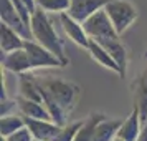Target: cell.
<instances>
[{
	"label": "cell",
	"mask_w": 147,
	"mask_h": 141,
	"mask_svg": "<svg viewBox=\"0 0 147 141\" xmlns=\"http://www.w3.org/2000/svg\"><path fill=\"white\" fill-rule=\"evenodd\" d=\"M40 85L43 105L47 106L48 113L51 114V120L65 126L66 125V111H71L74 103L78 100L80 88L74 83L53 76H36Z\"/></svg>",
	"instance_id": "cell-1"
},
{
	"label": "cell",
	"mask_w": 147,
	"mask_h": 141,
	"mask_svg": "<svg viewBox=\"0 0 147 141\" xmlns=\"http://www.w3.org/2000/svg\"><path fill=\"white\" fill-rule=\"evenodd\" d=\"M30 30H32L33 40L41 43L43 47H47L65 65H68V58H66V55H65L63 40L58 37V33H56V30L53 27V22L50 20V17H48V14L45 10L36 7V10L32 14V18H30Z\"/></svg>",
	"instance_id": "cell-2"
},
{
	"label": "cell",
	"mask_w": 147,
	"mask_h": 141,
	"mask_svg": "<svg viewBox=\"0 0 147 141\" xmlns=\"http://www.w3.org/2000/svg\"><path fill=\"white\" fill-rule=\"evenodd\" d=\"M104 10L119 35H122L137 20V8L127 0H107Z\"/></svg>",
	"instance_id": "cell-3"
},
{
	"label": "cell",
	"mask_w": 147,
	"mask_h": 141,
	"mask_svg": "<svg viewBox=\"0 0 147 141\" xmlns=\"http://www.w3.org/2000/svg\"><path fill=\"white\" fill-rule=\"evenodd\" d=\"M25 50H27L28 57H30V61H32V70L66 67L53 52H50L47 47H43L41 43H38L33 38L25 40Z\"/></svg>",
	"instance_id": "cell-4"
},
{
	"label": "cell",
	"mask_w": 147,
	"mask_h": 141,
	"mask_svg": "<svg viewBox=\"0 0 147 141\" xmlns=\"http://www.w3.org/2000/svg\"><path fill=\"white\" fill-rule=\"evenodd\" d=\"M83 27L86 30V33L89 35V38L99 40V38H106V37H121L116 28H114L111 18L107 17L106 10L101 8L96 14H93L89 18L83 22Z\"/></svg>",
	"instance_id": "cell-5"
},
{
	"label": "cell",
	"mask_w": 147,
	"mask_h": 141,
	"mask_svg": "<svg viewBox=\"0 0 147 141\" xmlns=\"http://www.w3.org/2000/svg\"><path fill=\"white\" fill-rule=\"evenodd\" d=\"M0 20L3 22V23H7V25H10L12 28H15L25 40L33 38L30 25L25 23V20L22 18L18 10L15 8L12 0H0Z\"/></svg>",
	"instance_id": "cell-6"
},
{
	"label": "cell",
	"mask_w": 147,
	"mask_h": 141,
	"mask_svg": "<svg viewBox=\"0 0 147 141\" xmlns=\"http://www.w3.org/2000/svg\"><path fill=\"white\" fill-rule=\"evenodd\" d=\"M58 18H60L61 28H63V32H65V35H66L68 38L73 42V43H76L78 47L86 48L88 50L91 38H89V35L86 33V30H84V27H83V23L78 22L76 18H73L68 12L58 15Z\"/></svg>",
	"instance_id": "cell-7"
},
{
	"label": "cell",
	"mask_w": 147,
	"mask_h": 141,
	"mask_svg": "<svg viewBox=\"0 0 147 141\" xmlns=\"http://www.w3.org/2000/svg\"><path fill=\"white\" fill-rule=\"evenodd\" d=\"M2 68L13 75H23L32 72V61L25 47L8 53H2Z\"/></svg>",
	"instance_id": "cell-8"
},
{
	"label": "cell",
	"mask_w": 147,
	"mask_h": 141,
	"mask_svg": "<svg viewBox=\"0 0 147 141\" xmlns=\"http://www.w3.org/2000/svg\"><path fill=\"white\" fill-rule=\"evenodd\" d=\"M25 126L30 129L35 140L43 141H51L63 128L56 125L53 120H36V118H25Z\"/></svg>",
	"instance_id": "cell-9"
},
{
	"label": "cell",
	"mask_w": 147,
	"mask_h": 141,
	"mask_svg": "<svg viewBox=\"0 0 147 141\" xmlns=\"http://www.w3.org/2000/svg\"><path fill=\"white\" fill-rule=\"evenodd\" d=\"M106 3L107 0H71L68 14L83 23L86 18H89L93 14H96L98 10L104 8Z\"/></svg>",
	"instance_id": "cell-10"
},
{
	"label": "cell",
	"mask_w": 147,
	"mask_h": 141,
	"mask_svg": "<svg viewBox=\"0 0 147 141\" xmlns=\"http://www.w3.org/2000/svg\"><path fill=\"white\" fill-rule=\"evenodd\" d=\"M142 126H144V121H142L140 111L139 108L134 105L129 116L126 120H122V125H121L119 131H117V136L122 138L124 141H136L139 138L140 131H142Z\"/></svg>",
	"instance_id": "cell-11"
},
{
	"label": "cell",
	"mask_w": 147,
	"mask_h": 141,
	"mask_svg": "<svg viewBox=\"0 0 147 141\" xmlns=\"http://www.w3.org/2000/svg\"><path fill=\"white\" fill-rule=\"evenodd\" d=\"M96 42H99L101 45L113 55V58L117 61V65L121 68V78H124V75H126V65H127V52H126V47L122 45L121 38L119 37H106V38H99V40H96Z\"/></svg>",
	"instance_id": "cell-12"
},
{
	"label": "cell",
	"mask_w": 147,
	"mask_h": 141,
	"mask_svg": "<svg viewBox=\"0 0 147 141\" xmlns=\"http://www.w3.org/2000/svg\"><path fill=\"white\" fill-rule=\"evenodd\" d=\"M17 111L25 118H36V120H51V114L48 113L47 106L41 101L28 100L23 96L17 98Z\"/></svg>",
	"instance_id": "cell-13"
},
{
	"label": "cell",
	"mask_w": 147,
	"mask_h": 141,
	"mask_svg": "<svg viewBox=\"0 0 147 141\" xmlns=\"http://www.w3.org/2000/svg\"><path fill=\"white\" fill-rule=\"evenodd\" d=\"M23 47H25V38L15 28L2 22L0 23V50H2V53H8V52H13V50Z\"/></svg>",
	"instance_id": "cell-14"
},
{
	"label": "cell",
	"mask_w": 147,
	"mask_h": 141,
	"mask_svg": "<svg viewBox=\"0 0 147 141\" xmlns=\"http://www.w3.org/2000/svg\"><path fill=\"white\" fill-rule=\"evenodd\" d=\"M88 52H89V55L93 57V60H96L101 67L107 68V70H111V72H114V73H117L121 76V68H119V65H117V61L114 60L113 55L109 53L99 42H96V40L91 38L89 47H88Z\"/></svg>",
	"instance_id": "cell-15"
},
{
	"label": "cell",
	"mask_w": 147,
	"mask_h": 141,
	"mask_svg": "<svg viewBox=\"0 0 147 141\" xmlns=\"http://www.w3.org/2000/svg\"><path fill=\"white\" fill-rule=\"evenodd\" d=\"M18 96L43 103V96H41V90L36 81V76H33L30 72L20 75V78H18Z\"/></svg>",
	"instance_id": "cell-16"
},
{
	"label": "cell",
	"mask_w": 147,
	"mask_h": 141,
	"mask_svg": "<svg viewBox=\"0 0 147 141\" xmlns=\"http://www.w3.org/2000/svg\"><path fill=\"white\" fill-rule=\"evenodd\" d=\"M121 125H122V118H106L104 116L96 128L93 141H113L117 136Z\"/></svg>",
	"instance_id": "cell-17"
},
{
	"label": "cell",
	"mask_w": 147,
	"mask_h": 141,
	"mask_svg": "<svg viewBox=\"0 0 147 141\" xmlns=\"http://www.w3.org/2000/svg\"><path fill=\"white\" fill-rule=\"evenodd\" d=\"M136 98H134V105L139 108L140 116H142V121L146 123L147 121V61H146V67L142 70L140 76L136 81Z\"/></svg>",
	"instance_id": "cell-18"
},
{
	"label": "cell",
	"mask_w": 147,
	"mask_h": 141,
	"mask_svg": "<svg viewBox=\"0 0 147 141\" xmlns=\"http://www.w3.org/2000/svg\"><path fill=\"white\" fill-rule=\"evenodd\" d=\"M102 118H104L102 114H89L84 121H81V126L78 128L73 141H93L96 128Z\"/></svg>",
	"instance_id": "cell-19"
},
{
	"label": "cell",
	"mask_w": 147,
	"mask_h": 141,
	"mask_svg": "<svg viewBox=\"0 0 147 141\" xmlns=\"http://www.w3.org/2000/svg\"><path fill=\"white\" fill-rule=\"evenodd\" d=\"M25 126V116L17 113H10V114H3L0 120V136H8V134L18 131Z\"/></svg>",
	"instance_id": "cell-20"
},
{
	"label": "cell",
	"mask_w": 147,
	"mask_h": 141,
	"mask_svg": "<svg viewBox=\"0 0 147 141\" xmlns=\"http://www.w3.org/2000/svg\"><path fill=\"white\" fill-rule=\"evenodd\" d=\"M71 0H36V7L45 10L47 14L61 15L68 12Z\"/></svg>",
	"instance_id": "cell-21"
},
{
	"label": "cell",
	"mask_w": 147,
	"mask_h": 141,
	"mask_svg": "<svg viewBox=\"0 0 147 141\" xmlns=\"http://www.w3.org/2000/svg\"><path fill=\"white\" fill-rule=\"evenodd\" d=\"M80 126H81V121H78V123H71V125H65V126L61 128V131L56 134L51 141H73L74 136H76V131H78V128Z\"/></svg>",
	"instance_id": "cell-22"
},
{
	"label": "cell",
	"mask_w": 147,
	"mask_h": 141,
	"mask_svg": "<svg viewBox=\"0 0 147 141\" xmlns=\"http://www.w3.org/2000/svg\"><path fill=\"white\" fill-rule=\"evenodd\" d=\"M5 141H33V136H32V133L27 126H23L18 131L5 136Z\"/></svg>",
	"instance_id": "cell-23"
},
{
	"label": "cell",
	"mask_w": 147,
	"mask_h": 141,
	"mask_svg": "<svg viewBox=\"0 0 147 141\" xmlns=\"http://www.w3.org/2000/svg\"><path fill=\"white\" fill-rule=\"evenodd\" d=\"M136 141H147V121L144 123V126H142V131H140L139 138Z\"/></svg>",
	"instance_id": "cell-24"
},
{
	"label": "cell",
	"mask_w": 147,
	"mask_h": 141,
	"mask_svg": "<svg viewBox=\"0 0 147 141\" xmlns=\"http://www.w3.org/2000/svg\"><path fill=\"white\" fill-rule=\"evenodd\" d=\"M23 3L30 8V12H32V14L36 10V0H23Z\"/></svg>",
	"instance_id": "cell-25"
},
{
	"label": "cell",
	"mask_w": 147,
	"mask_h": 141,
	"mask_svg": "<svg viewBox=\"0 0 147 141\" xmlns=\"http://www.w3.org/2000/svg\"><path fill=\"white\" fill-rule=\"evenodd\" d=\"M113 141H124V140H122V138H119V136H116V138H114Z\"/></svg>",
	"instance_id": "cell-26"
},
{
	"label": "cell",
	"mask_w": 147,
	"mask_h": 141,
	"mask_svg": "<svg viewBox=\"0 0 147 141\" xmlns=\"http://www.w3.org/2000/svg\"><path fill=\"white\" fill-rule=\"evenodd\" d=\"M33 141H43V140H35V138H33Z\"/></svg>",
	"instance_id": "cell-27"
}]
</instances>
